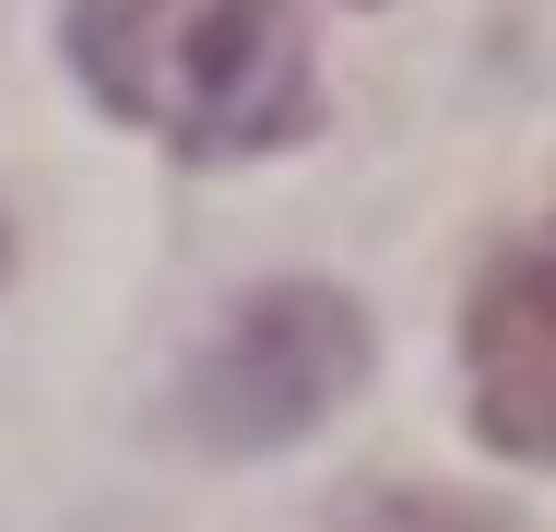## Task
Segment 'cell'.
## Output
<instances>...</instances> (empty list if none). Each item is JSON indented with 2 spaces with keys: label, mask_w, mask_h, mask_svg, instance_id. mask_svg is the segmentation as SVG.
<instances>
[{
  "label": "cell",
  "mask_w": 556,
  "mask_h": 532,
  "mask_svg": "<svg viewBox=\"0 0 556 532\" xmlns=\"http://www.w3.org/2000/svg\"><path fill=\"white\" fill-rule=\"evenodd\" d=\"M355 532H509L497 509H473V497H379Z\"/></svg>",
  "instance_id": "cell-4"
},
{
  "label": "cell",
  "mask_w": 556,
  "mask_h": 532,
  "mask_svg": "<svg viewBox=\"0 0 556 532\" xmlns=\"http://www.w3.org/2000/svg\"><path fill=\"white\" fill-rule=\"evenodd\" d=\"M462 379H473V426H485L509 461H556V225L509 237V249L473 273Z\"/></svg>",
  "instance_id": "cell-3"
},
{
  "label": "cell",
  "mask_w": 556,
  "mask_h": 532,
  "mask_svg": "<svg viewBox=\"0 0 556 532\" xmlns=\"http://www.w3.org/2000/svg\"><path fill=\"white\" fill-rule=\"evenodd\" d=\"M355 379H367V308L332 284H261L225 308L214 355L190 367L178 426L202 449H273V438H308Z\"/></svg>",
  "instance_id": "cell-2"
},
{
  "label": "cell",
  "mask_w": 556,
  "mask_h": 532,
  "mask_svg": "<svg viewBox=\"0 0 556 532\" xmlns=\"http://www.w3.org/2000/svg\"><path fill=\"white\" fill-rule=\"evenodd\" d=\"M72 72L178 154H273L320 118L296 0H72Z\"/></svg>",
  "instance_id": "cell-1"
},
{
  "label": "cell",
  "mask_w": 556,
  "mask_h": 532,
  "mask_svg": "<svg viewBox=\"0 0 556 532\" xmlns=\"http://www.w3.org/2000/svg\"><path fill=\"white\" fill-rule=\"evenodd\" d=\"M0 261H12V237H0Z\"/></svg>",
  "instance_id": "cell-5"
}]
</instances>
